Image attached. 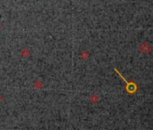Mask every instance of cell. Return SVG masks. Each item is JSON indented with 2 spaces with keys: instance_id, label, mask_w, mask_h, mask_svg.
I'll use <instances>...</instances> for the list:
<instances>
[{
  "instance_id": "obj_1",
  "label": "cell",
  "mask_w": 153,
  "mask_h": 130,
  "mask_svg": "<svg viewBox=\"0 0 153 130\" xmlns=\"http://www.w3.org/2000/svg\"><path fill=\"white\" fill-rule=\"evenodd\" d=\"M115 71L118 73V74H119V76H120V77H122L123 78V80L124 81H125L126 83H127V86H126V89H127V91L128 92H130V93H133L134 91H135V90L136 89H137V86H136L135 85V84L133 83V82H127V81H125V80H124V79H123V77L120 74V72H118L117 71V70H115Z\"/></svg>"
},
{
  "instance_id": "obj_2",
  "label": "cell",
  "mask_w": 153,
  "mask_h": 130,
  "mask_svg": "<svg viewBox=\"0 0 153 130\" xmlns=\"http://www.w3.org/2000/svg\"><path fill=\"white\" fill-rule=\"evenodd\" d=\"M150 50V45H149L148 43H143L140 46V51L141 53H149Z\"/></svg>"
}]
</instances>
